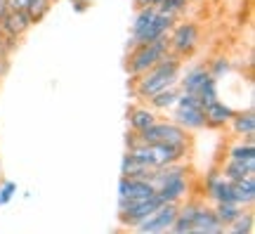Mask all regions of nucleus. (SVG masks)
I'll use <instances>...</instances> for the list:
<instances>
[{"instance_id": "nucleus-1", "label": "nucleus", "mask_w": 255, "mask_h": 234, "mask_svg": "<svg viewBox=\"0 0 255 234\" xmlns=\"http://www.w3.org/2000/svg\"><path fill=\"white\" fill-rule=\"evenodd\" d=\"M182 66H184V59H180L177 54H173L168 50L151 69H146L142 76L132 78V97L137 102H146L156 92L165 90L170 85H177Z\"/></svg>"}, {"instance_id": "nucleus-2", "label": "nucleus", "mask_w": 255, "mask_h": 234, "mask_svg": "<svg viewBox=\"0 0 255 234\" xmlns=\"http://www.w3.org/2000/svg\"><path fill=\"white\" fill-rule=\"evenodd\" d=\"M151 182L163 204H182L184 199L194 197L191 194V168L184 161L156 168Z\"/></svg>"}, {"instance_id": "nucleus-3", "label": "nucleus", "mask_w": 255, "mask_h": 234, "mask_svg": "<svg viewBox=\"0 0 255 234\" xmlns=\"http://www.w3.org/2000/svg\"><path fill=\"white\" fill-rule=\"evenodd\" d=\"M126 152H130L137 161L146 166V168H163L168 163L184 161L189 156V147H180V144H165V142H154L146 144L135 140L132 133H128L126 137Z\"/></svg>"}, {"instance_id": "nucleus-4", "label": "nucleus", "mask_w": 255, "mask_h": 234, "mask_svg": "<svg viewBox=\"0 0 255 234\" xmlns=\"http://www.w3.org/2000/svg\"><path fill=\"white\" fill-rule=\"evenodd\" d=\"M168 118L175 121L180 128H184L187 133H201V130H206V114H203V107H201L199 97L191 95V92L180 90L175 107L168 111Z\"/></svg>"}, {"instance_id": "nucleus-5", "label": "nucleus", "mask_w": 255, "mask_h": 234, "mask_svg": "<svg viewBox=\"0 0 255 234\" xmlns=\"http://www.w3.org/2000/svg\"><path fill=\"white\" fill-rule=\"evenodd\" d=\"M168 52V36L158 38L154 43H139V45L128 47L126 57V71L130 78L142 76L146 69H151L163 54Z\"/></svg>"}, {"instance_id": "nucleus-6", "label": "nucleus", "mask_w": 255, "mask_h": 234, "mask_svg": "<svg viewBox=\"0 0 255 234\" xmlns=\"http://www.w3.org/2000/svg\"><path fill=\"white\" fill-rule=\"evenodd\" d=\"M201 40V28L194 19H177L175 26L168 33V50L177 54L180 59H191L196 50H199Z\"/></svg>"}, {"instance_id": "nucleus-7", "label": "nucleus", "mask_w": 255, "mask_h": 234, "mask_svg": "<svg viewBox=\"0 0 255 234\" xmlns=\"http://www.w3.org/2000/svg\"><path fill=\"white\" fill-rule=\"evenodd\" d=\"M135 140L146 144L154 142H165V144H180V147H191V133H187L184 128H180L170 118H158L149 128H144L142 133H137Z\"/></svg>"}, {"instance_id": "nucleus-8", "label": "nucleus", "mask_w": 255, "mask_h": 234, "mask_svg": "<svg viewBox=\"0 0 255 234\" xmlns=\"http://www.w3.org/2000/svg\"><path fill=\"white\" fill-rule=\"evenodd\" d=\"M161 204L163 201L158 199V194H149L144 199H132V201H119V216H116V220H119V225L123 230H135Z\"/></svg>"}, {"instance_id": "nucleus-9", "label": "nucleus", "mask_w": 255, "mask_h": 234, "mask_svg": "<svg viewBox=\"0 0 255 234\" xmlns=\"http://www.w3.org/2000/svg\"><path fill=\"white\" fill-rule=\"evenodd\" d=\"M203 199L208 204H227V201H237L234 197V182L227 180L220 166H213L203 175Z\"/></svg>"}, {"instance_id": "nucleus-10", "label": "nucleus", "mask_w": 255, "mask_h": 234, "mask_svg": "<svg viewBox=\"0 0 255 234\" xmlns=\"http://www.w3.org/2000/svg\"><path fill=\"white\" fill-rule=\"evenodd\" d=\"M177 218V204H161L144 223L135 227L139 234H168L173 230V223Z\"/></svg>"}, {"instance_id": "nucleus-11", "label": "nucleus", "mask_w": 255, "mask_h": 234, "mask_svg": "<svg viewBox=\"0 0 255 234\" xmlns=\"http://www.w3.org/2000/svg\"><path fill=\"white\" fill-rule=\"evenodd\" d=\"M175 21H177V17H173V14H163V12H158V9H156L154 19L146 24L144 31H142V33H137L135 38H128V47L139 45V43H154V40H158V38L168 36V33H170V28L175 26Z\"/></svg>"}, {"instance_id": "nucleus-12", "label": "nucleus", "mask_w": 255, "mask_h": 234, "mask_svg": "<svg viewBox=\"0 0 255 234\" xmlns=\"http://www.w3.org/2000/svg\"><path fill=\"white\" fill-rule=\"evenodd\" d=\"M225 227L220 225L218 216L213 211V204L206 199H196V211H194V220H191V234H222Z\"/></svg>"}, {"instance_id": "nucleus-13", "label": "nucleus", "mask_w": 255, "mask_h": 234, "mask_svg": "<svg viewBox=\"0 0 255 234\" xmlns=\"http://www.w3.org/2000/svg\"><path fill=\"white\" fill-rule=\"evenodd\" d=\"M161 114L154 111V109L149 107L146 102H135V104H130L128 107V114H126V121H128V133H142L144 128H149L154 121H158Z\"/></svg>"}, {"instance_id": "nucleus-14", "label": "nucleus", "mask_w": 255, "mask_h": 234, "mask_svg": "<svg viewBox=\"0 0 255 234\" xmlns=\"http://www.w3.org/2000/svg\"><path fill=\"white\" fill-rule=\"evenodd\" d=\"M210 73L206 69V62H194V64H187L182 66V71H180V78H177V88L182 92H191V95H196V90L201 88V83L208 78Z\"/></svg>"}, {"instance_id": "nucleus-15", "label": "nucleus", "mask_w": 255, "mask_h": 234, "mask_svg": "<svg viewBox=\"0 0 255 234\" xmlns=\"http://www.w3.org/2000/svg\"><path fill=\"white\" fill-rule=\"evenodd\" d=\"M149 194H156L154 182L139 180V178H126L121 175L119 180V201H132V199H144Z\"/></svg>"}, {"instance_id": "nucleus-16", "label": "nucleus", "mask_w": 255, "mask_h": 234, "mask_svg": "<svg viewBox=\"0 0 255 234\" xmlns=\"http://www.w3.org/2000/svg\"><path fill=\"white\" fill-rule=\"evenodd\" d=\"M31 26H33V21L28 19V14L24 9H7V14H5L2 21H0L2 33L17 38V40H21V38L26 36L28 31H31Z\"/></svg>"}, {"instance_id": "nucleus-17", "label": "nucleus", "mask_w": 255, "mask_h": 234, "mask_svg": "<svg viewBox=\"0 0 255 234\" xmlns=\"http://www.w3.org/2000/svg\"><path fill=\"white\" fill-rule=\"evenodd\" d=\"M234 111L237 109L227 104V102H222V99H213L210 104L203 107V114H206V128H213V130H222V128L229 123V118L234 116Z\"/></svg>"}, {"instance_id": "nucleus-18", "label": "nucleus", "mask_w": 255, "mask_h": 234, "mask_svg": "<svg viewBox=\"0 0 255 234\" xmlns=\"http://www.w3.org/2000/svg\"><path fill=\"white\" fill-rule=\"evenodd\" d=\"M234 137H248L255 135V111L253 107L248 109H239L234 111V116L229 118V123L225 126Z\"/></svg>"}, {"instance_id": "nucleus-19", "label": "nucleus", "mask_w": 255, "mask_h": 234, "mask_svg": "<svg viewBox=\"0 0 255 234\" xmlns=\"http://www.w3.org/2000/svg\"><path fill=\"white\" fill-rule=\"evenodd\" d=\"M220 173L227 178V180L237 182L241 178L255 175V161H239V159H225V163L220 166Z\"/></svg>"}, {"instance_id": "nucleus-20", "label": "nucleus", "mask_w": 255, "mask_h": 234, "mask_svg": "<svg viewBox=\"0 0 255 234\" xmlns=\"http://www.w3.org/2000/svg\"><path fill=\"white\" fill-rule=\"evenodd\" d=\"M227 159H239V161H255V135L237 137L227 147Z\"/></svg>"}, {"instance_id": "nucleus-21", "label": "nucleus", "mask_w": 255, "mask_h": 234, "mask_svg": "<svg viewBox=\"0 0 255 234\" xmlns=\"http://www.w3.org/2000/svg\"><path fill=\"white\" fill-rule=\"evenodd\" d=\"M177 95H180V88H177V85H170V88H165V90L151 95V97L146 99V104L154 109V111L168 116V111H170V109L175 107V102H177Z\"/></svg>"}, {"instance_id": "nucleus-22", "label": "nucleus", "mask_w": 255, "mask_h": 234, "mask_svg": "<svg viewBox=\"0 0 255 234\" xmlns=\"http://www.w3.org/2000/svg\"><path fill=\"white\" fill-rule=\"evenodd\" d=\"M121 175L126 178H139V180H154V168H146L142 163L137 161L135 156L130 152L123 154V161H121Z\"/></svg>"}, {"instance_id": "nucleus-23", "label": "nucleus", "mask_w": 255, "mask_h": 234, "mask_svg": "<svg viewBox=\"0 0 255 234\" xmlns=\"http://www.w3.org/2000/svg\"><path fill=\"white\" fill-rule=\"evenodd\" d=\"M234 197H237V204H241L244 208H253V204H255V175H248V178H241V180L234 182Z\"/></svg>"}, {"instance_id": "nucleus-24", "label": "nucleus", "mask_w": 255, "mask_h": 234, "mask_svg": "<svg viewBox=\"0 0 255 234\" xmlns=\"http://www.w3.org/2000/svg\"><path fill=\"white\" fill-rule=\"evenodd\" d=\"M206 69L220 83L222 78H227L229 73L234 71V64H232V59H229L227 54H215V57H210L208 62H206Z\"/></svg>"}, {"instance_id": "nucleus-25", "label": "nucleus", "mask_w": 255, "mask_h": 234, "mask_svg": "<svg viewBox=\"0 0 255 234\" xmlns=\"http://www.w3.org/2000/svg\"><path fill=\"white\" fill-rule=\"evenodd\" d=\"M213 211H215V216H218L220 225L227 230L229 223H232L237 216H241V213H244V206H241V204H237V201H227V204H213Z\"/></svg>"}, {"instance_id": "nucleus-26", "label": "nucleus", "mask_w": 255, "mask_h": 234, "mask_svg": "<svg viewBox=\"0 0 255 234\" xmlns=\"http://www.w3.org/2000/svg\"><path fill=\"white\" fill-rule=\"evenodd\" d=\"M253 223H255L253 208H244V213L234 218V220L227 225L225 232H229V234H251L253 232Z\"/></svg>"}, {"instance_id": "nucleus-27", "label": "nucleus", "mask_w": 255, "mask_h": 234, "mask_svg": "<svg viewBox=\"0 0 255 234\" xmlns=\"http://www.w3.org/2000/svg\"><path fill=\"white\" fill-rule=\"evenodd\" d=\"M154 14H156V7H154V5L135 9V17H132V24H130V38H135L137 33H142V31L146 28V24L154 19Z\"/></svg>"}, {"instance_id": "nucleus-28", "label": "nucleus", "mask_w": 255, "mask_h": 234, "mask_svg": "<svg viewBox=\"0 0 255 234\" xmlns=\"http://www.w3.org/2000/svg\"><path fill=\"white\" fill-rule=\"evenodd\" d=\"M52 2H55V0H28V5L24 12L28 14V19H31L33 24H38V21H43V19L50 14Z\"/></svg>"}, {"instance_id": "nucleus-29", "label": "nucleus", "mask_w": 255, "mask_h": 234, "mask_svg": "<svg viewBox=\"0 0 255 234\" xmlns=\"http://www.w3.org/2000/svg\"><path fill=\"white\" fill-rule=\"evenodd\" d=\"M196 97H199L201 107H206V104H210L213 99L220 97V88H218V81L213 78V76H208L206 81L201 83V88L196 90Z\"/></svg>"}, {"instance_id": "nucleus-30", "label": "nucleus", "mask_w": 255, "mask_h": 234, "mask_svg": "<svg viewBox=\"0 0 255 234\" xmlns=\"http://www.w3.org/2000/svg\"><path fill=\"white\" fill-rule=\"evenodd\" d=\"M189 2L191 0H161L156 9L158 12H163V14H173V17H184L187 14V9H189Z\"/></svg>"}, {"instance_id": "nucleus-31", "label": "nucleus", "mask_w": 255, "mask_h": 234, "mask_svg": "<svg viewBox=\"0 0 255 234\" xmlns=\"http://www.w3.org/2000/svg\"><path fill=\"white\" fill-rule=\"evenodd\" d=\"M14 194H17V185L14 182H2L0 185V206H7L9 201L14 199Z\"/></svg>"}, {"instance_id": "nucleus-32", "label": "nucleus", "mask_w": 255, "mask_h": 234, "mask_svg": "<svg viewBox=\"0 0 255 234\" xmlns=\"http://www.w3.org/2000/svg\"><path fill=\"white\" fill-rule=\"evenodd\" d=\"M71 7L78 12V14H83L85 9L90 7V0H71Z\"/></svg>"}, {"instance_id": "nucleus-33", "label": "nucleus", "mask_w": 255, "mask_h": 234, "mask_svg": "<svg viewBox=\"0 0 255 234\" xmlns=\"http://www.w3.org/2000/svg\"><path fill=\"white\" fill-rule=\"evenodd\" d=\"M5 5H7V9H26L28 0H5Z\"/></svg>"}, {"instance_id": "nucleus-34", "label": "nucleus", "mask_w": 255, "mask_h": 234, "mask_svg": "<svg viewBox=\"0 0 255 234\" xmlns=\"http://www.w3.org/2000/svg\"><path fill=\"white\" fill-rule=\"evenodd\" d=\"M9 71V57H2L0 54V78H5Z\"/></svg>"}, {"instance_id": "nucleus-35", "label": "nucleus", "mask_w": 255, "mask_h": 234, "mask_svg": "<svg viewBox=\"0 0 255 234\" xmlns=\"http://www.w3.org/2000/svg\"><path fill=\"white\" fill-rule=\"evenodd\" d=\"M151 5V0H135V7L139 9V7H149Z\"/></svg>"}, {"instance_id": "nucleus-36", "label": "nucleus", "mask_w": 255, "mask_h": 234, "mask_svg": "<svg viewBox=\"0 0 255 234\" xmlns=\"http://www.w3.org/2000/svg\"><path fill=\"white\" fill-rule=\"evenodd\" d=\"M7 14V5H0V21H2V17Z\"/></svg>"}, {"instance_id": "nucleus-37", "label": "nucleus", "mask_w": 255, "mask_h": 234, "mask_svg": "<svg viewBox=\"0 0 255 234\" xmlns=\"http://www.w3.org/2000/svg\"><path fill=\"white\" fill-rule=\"evenodd\" d=\"M0 5H5V0H0Z\"/></svg>"}]
</instances>
